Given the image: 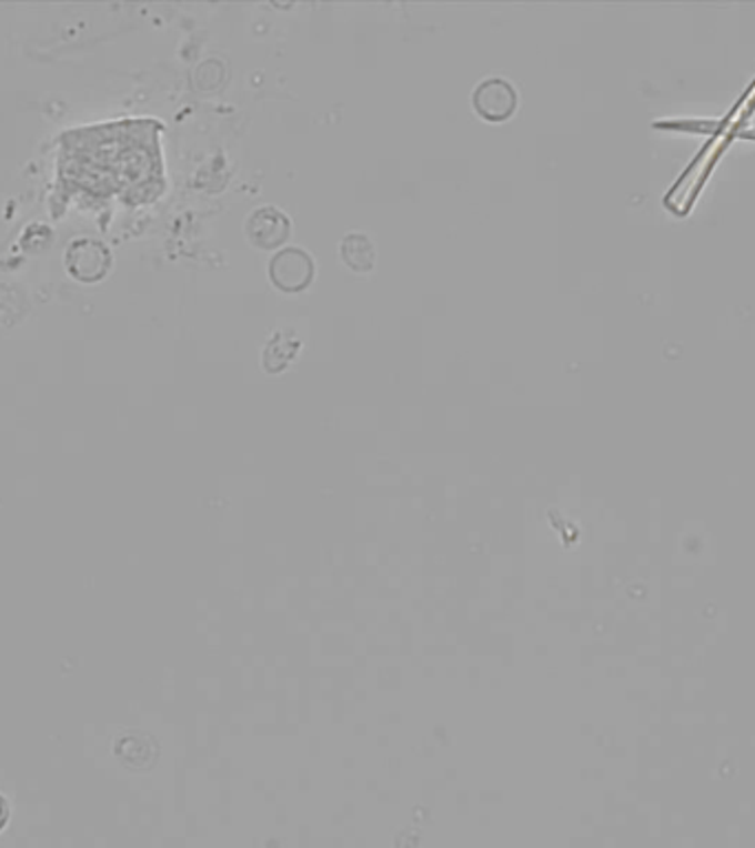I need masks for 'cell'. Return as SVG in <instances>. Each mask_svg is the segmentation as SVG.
<instances>
[{
	"label": "cell",
	"mask_w": 755,
	"mask_h": 848,
	"mask_svg": "<svg viewBox=\"0 0 755 848\" xmlns=\"http://www.w3.org/2000/svg\"><path fill=\"white\" fill-rule=\"evenodd\" d=\"M245 234L252 245L261 250H274L290 236V219L272 206L252 212L245 221Z\"/></svg>",
	"instance_id": "3957f363"
},
{
	"label": "cell",
	"mask_w": 755,
	"mask_h": 848,
	"mask_svg": "<svg viewBox=\"0 0 755 848\" xmlns=\"http://www.w3.org/2000/svg\"><path fill=\"white\" fill-rule=\"evenodd\" d=\"M299 343L294 341L290 345V339L288 336H276L274 341H270L265 354H263V365L268 372H281L292 359H294V352H296Z\"/></svg>",
	"instance_id": "8992f818"
},
{
	"label": "cell",
	"mask_w": 755,
	"mask_h": 848,
	"mask_svg": "<svg viewBox=\"0 0 755 848\" xmlns=\"http://www.w3.org/2000/svg\"><path fill=\"white\" fill-rule=\"evenodd\" d=\"M270 279L283 292H301L314 279V259L301 248H283L270 261Z\"/></svg>",
	"instance_id": "6da1fadb"
},
{
	"label": "cell",
	"mask_w": 755,
	"mask_h": 848,
	"mask_svg": "<svg viewBox=\"0 0 755 848\" xmlns=\"http://www.w3.org/2000/svg\"><path fill=\"white\" fill-rule=\"evenodd\" d=\"M7 820H9V805H7V800L0 796V831L4 829Z\"/></svg>",
	"instance_id": "52a82bcc"
},
{
	"label": "cell",
	"mask_w": 755,
	"mask_h": 848,
	"mask_svg": "<svg viewBox=\"0 0 755 848\" xmlns=\"http://www.w3.org/2000/svg\"><path fill=\"white\" fill-rule=\"evenodd\" d=\"M115 756L129 769H151L160 756V745L144 731H127L115 740Z\"/></svg>",
	"instance_id": "277c9868"
},
{
	"label": "cell",
	"mask_w": 755,
	"mask_h": 848,
	"mask_svg": "<svg viewBox=\"0 0 755 848\" xmlns=\"http://www.w3.org/2000/svg\"><path fill=\"white\" fill-rule=\"evenodd\" d=\"M341 256L354 272H370L376 263V250L365 234H350L341 243Z\"/></svg>",
	"instance_id": "5b68a950"
},
{
	"label": "cell",
	"mask_w": 755,
	"mask_h": 848,
	"mask_svg": "<svg viewBox=\"0 0 755 848\" xmlns=\"http://www.w3.org/2000/svg\"><path fill=\"white\" fill-rule=\"evenodd\" d=\"M517 104H520V98L515 87L502 78L484 80L473 93V107L477 115L495 124L509 120L515 113Z\"/></svg>",
	"instance_id": "7a4b0ae2"
}]
</instances>
